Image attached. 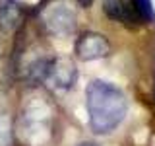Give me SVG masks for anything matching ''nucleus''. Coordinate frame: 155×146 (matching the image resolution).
I'll use <instances>...</instances> for the list:
<instances>
[{"instance_id":"nucleus-12","label":"nucleus","mask_w":155,"mask_h":146,"mask_svg":"<svg viewBox=\"0 0 155 146\" xmlns=\"http://www.w3.org/2000/svg\"><path fill=\"white\" fill-rule=\"evenodd\" d=\"M0 53H2V47H0Z\"/></svg>"},{"instance_id":"nucleus-6","label":"nucleus","mask_w":155,"mask_h":146,"mask_svg":"<svg viewBox=\"0 0 155 146\" xmlns=\"http://www.w3.org/2000/svg\"><path fill=\"white\" fill-rule=\"evenodd\" d=\"M48 66H51V58L48 57H39L35 61H31L23 72V78L29 86H39L47 82V74H48Z\"/></svg>"},{"instance_id":"nucleus-10","label":"nucleus","mask_w":155,"mask_h":146,"mask_svg":"<svg viewBox=\"0 0 155 146\" xmlns=\"http://www.w3.org/2000/svg\"><path fill=\"white\" fill-rule=\"evenodd\" d=\"M76 2H78V4H80V6H81V8H89V6H91V4H93V0H76Z\"/></svg>"},{"instance_id":"nucleus-11","label":"nucleus","mask_w":155,"mask_h":146,"mask_svg":"<svg viewBox=\"0 0 155 146\" xmlns=\"http://www.w3.org/2000/svg\"><path fill=\"white\" fill-rule=\"evenodd\" d=\"M78 146H97L95 142H81V144H78Z\"/></svg>"},{"instance_id":"nucleus-5","label":"nucleus","mask_w":155,"mask_h":146,"mask_svg":"<svg viewBox=\"0 0 155 146\" xmlns=\"http://www.w3.org/2000/svg\"><path fill=\"white\" fill-rule=\"evenodd\" d=\"M25 10L18 0H0V31L12 33L21 26Z\"/></svg>"},{"instance_id":"nucleus-3","label":"nucleus","mask_w":155,"mask_h":146,"mask_svg":"<svg viewBox=\"0 0 155 146\" xmlns=\"http://www.w3.org/2000/svg\"><path fill=\"white\" fill-rule=\"evenodd\" d=\"M74 53L80 61H97V58H105L110 53V45L105 39V35L93 31H85L76 39Z\"/></svg>"},{"instance_id":"nucleus-7","label":"nucleus","mask_w":155,"mask_h":146,"mask_svg":"<svg viewBox=\"0 0 155 146\" xmlns=\"http://www.w3.org/2000/svg\"><path fill=\"white\" fill-rule=\"evenodd\" d=\"M103 14L113 22H136L126 0H103Z\"/></svg>"},{"instance_id":"nucleus-8","label":"nucleus","mask_w":155,"mask_h":146,"mask_svg":"<svg viewBox=\"0 0 155 146\" xmlns=\"http://www.w3.org/2000/svg\"><path fill=\"white\" fill-rule=\"evenodd\" d=\"M130 10H132V16L136 22H153L155 19V10L151 0H126Z\"/></svg>"},{"instance_id":"nucleus-1","label":"nucleus","mask_w":155,"mask_h":146,"mask_svg":"<svg viewBox=\"0 0 155 146\" xmlns=\"http://www.w3.org/2000/svg\"><path fill=\"white\" fill-rule=\"evenodd\" d=\"M85 105L89 115V127L95 134L113 133L124 121L128 109L124 92L105 80H93L87 84Z\"/></svg>"},{"instance_id":"nucleus-4","label":"nucleus","mask_w":155,"mask_h":146,"mask_svg":"<svg viewBox=\"0 0 155 146\" xmlns=\"http://www.w3.org/2000/svg\"><path fill=\"white\" fill-rule=\"evenodd\" d=\"M78 80V68L76 64L66 57H56L51 58L48 74L45 84L56 88V90H70Z\"/></svg>"},{"instance_id":"nucleus-2","label":"nucleus","mask_w":155,"mask_h":146,"mask_svg":"<svg viewBox=\"0 0 155 146\" xmlns=\"http://www.w3.org/2000/svg\"><path fill=\"white\" fill-rule=\"evenodd\" d=\"M43 26L51 35L62 37L74 31L76 27V16L68 6L64 4H54V6L47 8L43 14Z\"/></svg>"},{"instance_id":"nucleus-9","label":"nucleus","mask_w":155,"mask_h":146,"mask_svg":"<svg viewBox=\"0 0 155 146\" xmlns=\"http://www.w3.org/2000/svg\"><path fill=\"white\" fill-rule=\"evenodd\" d=\"M10 136H12V127H10L8 117L0 111V146L10 144Z\"/></svg>"}]
</instances>
